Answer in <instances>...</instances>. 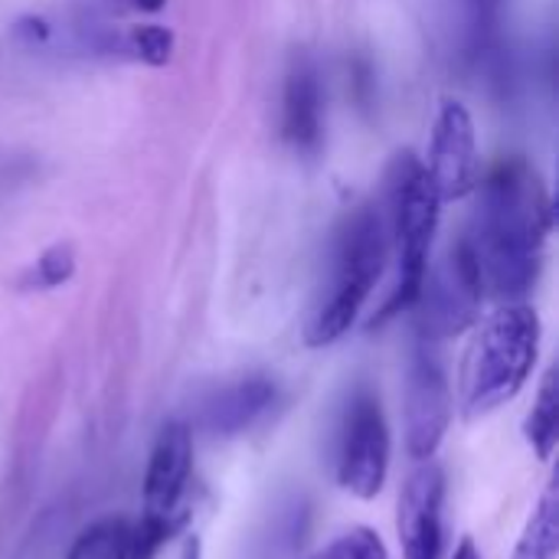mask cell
Segmentation results:
<instances>
[{
	"instance_id": "cell-1",
	"label": "cell",
	"mask_w": 559,
	"mask_h": 559,
	"mask_svg": "<svg viewBox=\"0 0 559 559\" xmlns=\"http://www.w3.org/2000/svg\"><path fill=\"white\" fill-rule=\"evenodd\" d=\"M554 226V203L540 174L527 160L498 164L481 183L475 226L465 236L481 288L501 301L524 298L544 265V246Z\"/></svg>"
},
{
	"instance_id": "cell-2",
	"label": "cell",
	"mask_w": 559,
	"mask_h": 559,
	"mask_svg": "<svg viewBox=\"0 0 559 559\" xmlns=\"http://www.w3.org/2000/svg\"><path fill=\"white\" fill-rule=\"evenodd\" d=\"M540 357V318L531 305L508 301L478 328L462 364V409L468 419L488 416L514 400Z\"/></svg>"
},
{
	"instance_id": "cell-3",
	"label": "cell",
	"mask_w": 559,
	"mask_h": 559,
	"mask_svg": "<svg viewBox=\"0 0 559 559\" xmlns=\"http://www.w3.org/2000/svg\"><path fill=\"white\" fill-rule=\"evenodd\" d=\"M386 193H390V236L396 246L400 275L383 301V308L373 314L370 328L403 314L416 305L423 292V278L429 269V249L439 229V193L432 177L426 174V164H419L409 151L396 154L390 174H386Z\"/></svg>"
},
{
	"instance_id": "cell-4",
	"label": "cell",
	"mask_w": 559,
	"mask_h": 559,
	"mask_svg": "<svg viewBox=\"0 0 559 559\" xmlns=\"http://www.w3.org/2000/svg\"><path fill=\"white\" fill-rule=\"evenodd\" d=\"M386 255H390V229L380 210L360 206L337 236L331 285L305 328L308 347H328L354 328L364 301L370 298L373 285L386 269Z\"/></svg>"
},
{
	"instance_id": "cell-5",
	"label": "cell",
	"mask_w": 559,
	"mask_h": 559,
	"mask_svg": "<svg viewBox=\"0 0 559 559\" xmlns=\"http://www.w3.org/2000/svg\"><path fill=\"white\" fill-rule=\"evenodd\" d=\"M390 475V426L380 396L357 386L344 406L337 432V481L344 491L370 501L383 491Z\"/></svg>"
},
{
	"instance_id": "cell-6",
	"label": "cell",
	"mask_w": 559,
	"mask_h": 559,
	"mask_svg": "<svg viewBox=\"0 0 559 559\" xmlns=\"http://www.w3.org/2000/svg\"><path fill=\"white\" fill-rule=\"evenodd\" d=\"M481 298H485L481 272H478L468 239L462 236L449 249L442 265H436L432 272L426 269L423 292L416 298V305L423 308L426 341H442V337H455L468 331L478 321Z\"/></svg>"
},
{
	"instance_id": "cell-7",
	"label": "cell",
	"mask_w": 559,
	"mask_h": 559,
	"mask_svg": "<svg viewBox=\"0 0 559 559\" xmlns=\"http://www.w3.org/2000/svg\"><path fill=\"white\" fill-rule=\"evenodd\" d=\"M452 423V390L432 341L413 350L406 370V452L416 462L436 459Z\"/></svg>"
},
{
	"instance_id": "cell-8",
	"label": "cell",
	"mask_w": 559,
	"mask_h": 559,
	"mask_svg": "<svg viewBox=\"0 0 559 559\" xmlns=\"http://www.w3.org/2000/svg\"><path fill=\"white\" fill-rule=\"evenodd\" d=\"M426 174L436 183L439 200H462L472 190H478V138H475V121L472 111L445 98L432 128V144H429V164Z\"/></svg>"
},
{
	"instance_id": "cell-9",
	"label": "cell",
	"mask_w": 559,
	"mask_h": 559,
	"mask_svg": "<svg viewBox=\"0 0 559 559\" xmlns=\"http://www.w3.org/2000/svg\"><path fill=\"white\" fill-rule=\"evenodd\" d=\"M442 508H445V475L432 459H426L409 472L400 495L396 524H400L403 559H442V547H445Z\"/></svg>"
},
{
	"instance_id": "cell-10",
	"label": "cell",
	"mask_w": 559,
	"mask_h": 559,
	"mask_svg": "<svg viewBox=\"0 0 559 559\" xmlns=\"http://www.w3.org/2000/svg\"><path fill=\"white\" fill-rule=\"evenodd\" d=\"M193 472V432L187 423H167L151 449L144 475V514L183 521L180 504Z\"/></svg>"
},
{
	"instance_id": "cell-11",
	"label": "cell",
	"mask_w": 559,
	"mask_h": 559,
	"mask_svg": "<svg viewBox=\"0 0 559 559\" xmlns=\"http://www.w3.org/2000/svg\"><path fill=\"white\" fill-rule=\"evenodd\" d=\"M275 403V383L265 377H246L233 386H223L203 403L200 426L216 439H233L249 432Z\"/></svg>"
},
{
	"instance_id": "cell-12",
	"label": "cell",
	"mask_w": 559,
	"mask_h": 559,
	"mask_svg": "<svg viewBox=\"0 0 559 559\" xmlns=\"http://www.w3.org/2000/svg\"><path fill=\"white\" fill-rule=\"evenodd\" d=\"M282 131L285 141L298 151H314L321 144V82L308 62H295V69L288 72Z\"/></svg>"
},
{
	"instance_id": "cell-13",
	"label": "cell",
	"mask_w": 559,
	"mask_h": 559,
	"mask_svg": "<svg viewBox=\"0 0 559 559\" xmlns=\"http://www.w3.org/2000/svg\"><path fill=\"white\" fill-rule=\"evenodd\" d=\"M559 498H557V481L547 485L544 498L537 501L524 537L514 550L511 559H557L559 554Z\"/></svg>"
},
{
	"instance_id": "cell-14",
	"label": "cell",
	"mask_w": 559,
	"mask_h": 559,
	"mask_svg": "<svg viewBox=\"0 0 559 559\" xmlns=\"http://www.w3.org/2000/svg\"><path fill=\"white\" fill-rule=\"evenodd\" d=\"M524 436L531 442V449L537 452V459L550 462L559 445V390H557V370H550L540 383L537 403L527 416Z\"/></svg>"
},
{
	"instance_id": "cell-15",
	"label": "cell",
	"mask_w": 559,
	"mask_h": 559,
	"mask_svg": "<svg viewBox=\"0 0 559 559\" xmlns=\"http://www.w3.org/2000/svg\"><path fill=\"white\" fill-rule=\"evenodd\" d=\"M128 544H131V527L124 521L108 518L82 531L66 559H128Z\"/></svg>"
},
{
	"instance_id": "cell-16",
	"label": "cell",
	"mask_w": 559,
	"mask_h": 559,
	"mask_svg": "<svg viewBox=\"0 0 559 559\" xmlns=\"http://www.w3.org/2000/svg\"><path fill=\"white\" fill-rule=\"evenodd\" d=\"M311 559H390L383 540L377 531L370 527H354L347 534H341L337 540H331L318 557Z\"/></svg>"
},
{
	"instance_id": "cell-17",
	"label": "cell",
	"mask_w": 559,
	"mask_h": 559,
	"mask_svg": "<svg viewBox=\"0 0 559 559\" xmlns=\"http://www.w3.org/2000/svg\"><path fill=\"white\" fill-rule=\"evenodd\" d=\"M72 275H75V249L69 242H56V246H49L36 259V265L29 272V285H36V288H59Z\"/></svg>"
},
{
	"instance_id": "cell-18",
	"label": "cell",
	"mask_w": 559,
	"mask_h": 559,
	"mask_svg": "<svg viewBox=\"0 0 559 559\" xmlns=\"http://www.w3.org/2000/svg\"><path fill=\"white\" fill-rule=\"evenodd\" d=\"M131 49L147 66H167L174 59V33L160 23H141L131 29Z\"/></svg>"
},
{
	"instance_id": "cell-19",
	"label": "cell",
	"mask_w": 559,
	"mask_h": 559,
	"mask_svg": "<svg viewBox=\"0 0 559 559\" xmlns=\"http://www.w3.org/2000/svg\"><path fill=\"white\" fill-rule=\"evenodd\" d=\"M468 3V20H472V39L475 46H485L488 36L495 33L501 0H465Z\"/></svg>"
},
{
	"instance_id": "cell-20",
	"label": "cell",
	"mask_w": 559,
	"mask_h": 559,
	"mask_svg": "<svg viewBox=\"0 0 559 559\" xmlns=\"http://www.w3.org/2000/svg\"><path fill=\"white\" fill-rule=\"evenodd\" d=\"M16 36H23V39H46L49 36V26H46V20H39V16H26V20H20L16 23Z\"/></svg>"
},
{
	"instance_id": "cell-21",
	"label": "cell",
	"mask_w": 559,
	"mask_h": 559,
	"mask_svg": "<svg viewBox=\"0 0 559 559\" xmlns=\"http://www.w3.org/2000/svg\"><path fill=\"white\" fill-rule=\"evenodd\" d=\"M452 559H481V554H478L475 540H472V537H465V540L459 544V550H455V557Z\"/></svg>"
},
{
	"instance_id": "cell-22",
	"label": "cell",
	"mask_w": 559,
	"mask_h": 559,
	"mask_svg": "<svg viewBox=\"0 0 559 559\" xmlns=\"http://www.w3.org/2000/svg\"><path fill=\"white\" fill-rule=\"evenodd\" d=\"M134 3H138L141 10H147V13H157V10H164L167 0H134Z\"/></svg>"
}]
</instances>
